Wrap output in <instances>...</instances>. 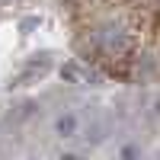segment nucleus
Segmentation results:
<instances>
[{
    "label": "nucleus",
    "mask_w": 160,
    "mask_h": 160,
    "mask_svg": "<svg viewBox=\"0 0 160 160\" xmlns=\"http://www.w3.org/2000/svg\"><path fill=\"white\" fill-rule=\"evenodd\" d=\"M122 160H141V151L135 148V144H125L122 148Z\"/></svg>",
    "instance_id": "4"
},
{
    "label": "nucleus",
    "mask_w": 160,
    "mask_h": 160,
    "mask_svg": "<svg viewBox=\"0 0 160 160\" xmlns=\"http://www.w3.org/2000/svg\"><path fill=\"white\" fill-rule=\"evenodd\" d=\"M106 42H109V48H118V51H125L128 48V38L122 32H115V35H106Z\"/></svg>",
    "instance_id": "3"
},
{
    "label": "nucleus",
    "mask_w": 160,
    "mask_h": 160,
    "mask_svg": "<svg viewBox=\"0 0 160 160\" xmlns=\"http://www.w3.org/2000/svg\"><path fill=\"white\" fill-rule=\"evenodd\" d=\"M61 80H68V83H77V80H80L77 64H64V68H61Z\"/></svg>",
    "instance_id": "2"
},
{
    "label": "nucleus",
    "mask_w": 160,
    "mask_h": 160,
    "mask_svg": "<svg viewBox=\"0 0 160 160\" xmlns=\"http://www.w3.org/2000/svg\"><path fill=\"white\" fill-rule=\"evenodd\" d=\"M61 160H80V157H77V154H64Z\"/></svg>",
    "instance_id": "5"
},
{
    "label": "nucleus",
    "mask_w": 160,
    "mask_h": 160,
    "mask_svg": "<svg viewBox=\"0 0 160 160\" xmlns=\"http://www.w3.org/2000/svg\"><path fill=\"white\" fill-rule=\"evenodd\" d=\"M55 131H58L61 138H74V135H77V118H74L71 112L58 115V122H55Z\"/></svg>",
    "instance_id": "1"
}]
</instances>
